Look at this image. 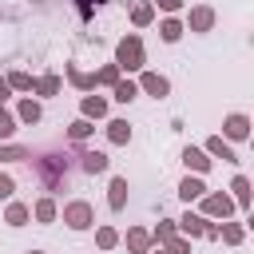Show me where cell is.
Listing matches in <instances>:
<instances>
[{
	"label": "cell",
	"mask_w": 254,
	"mask_h": 254,
	"mask_svg": "<svg viewBox=\"0 0 254 254\" xmlns=\"http://www.w3.org/2000/svg\"><path fill=\"white\" fill-rule=\"evenodd\" d=\"M230 190H234V198H238V206H242V210H246V206H250V183H246V175H238V179H234V187H230Z\"/></svg>",
	"instance_id": "obj_20"
},
{
	"label": "cell",
	"mask_w": 254,
	"mask_h": 254,
	"mask_svg": "<svg viewBox=\"0 0 254 254\" xmlns=\"http://www.w3.org/2000/svg\"><path fill=\"white\" fill-rule=\"evenodd\" d=\"M179 194H183L187 202H194V198H202V194H206V187H202V179H190V175H187V179L179 183Z\"/></svg>",
	"instance_id": "obj_14"
},
{
	"label": "cell",
	"mask_w": 254,
	"mask_h": 254,
	"mask_svg": "<svg viewBox=\"0 0 254 254\" xmlns=\"http://www.w3.org/2000/svg\"><path fill=\"white\" fill-rule=\"evenodd\" d=\"M0 159L4 163H16V159H32V151L28 147H0Z\"/></svg>",
	"instance_id": "obj_28"
},
{
	"label": "cell",
	"mask_w": 254,
	"mask_h": 254,
	"mask_svg": "<svg viewBox=\"0 0 254 254\" xmlns=\"http://www.w3.org/2000/svg\"><path fill=\"white\" fill-rule=\"evenodd\" d=\"M139 87H143L147 95H155V99H163V95L171 91V83H167V75H159V71H143V79H139Z\"/></svg>",
	"instance_id": "obj_4"
},
{
	"label": "cell",
	"mask_w": 254,
	"mask_h": 254,
	"mask_svg": "<svg viewBox=\"0 0 254 254\" xmlns=\"http://www.w3.org/2000/svg\"><path fill=\"white\" fill-rule=\"evenodd\" d=\"M79 159H83V171H87V175H99V171H107V163H111L103 151H83Z\"/></svg>",
	"instance_id": "obj_12"
},
{
	"label": "cell",
	"mask_w": 254,
	"mask_h": 254,
	"mask_svg": "<svg viewBox=\"0 0 254 254\" xmlns=\"http://www.w3.org/2000/svg\"><path fill=\"white\" fill-rule=\"evenodd\" d=\"M155 254H190V242L187 238H171V242H159Z\"/></svg>",
	"instance_id": "obj_22"
},
{
	"label": "cell",
	"mask_w": 254,
	"mask_h": 254,
	"mask_svg": "<svg viewBox=\"0 0 254 254\" xmlns=\"http://www.w3.org/2000/svg\"><path fill=\"white\" fill-rule=\"evenodd\" d=\"M12 190H16L12 175H0V198H12Z\"/></svg>",
	"instance_id": "obj_34"
},
{
	"label": "cell",
	"mask_w": 254,
	"mask_h": 254,
	"mask_svg": "<svg viewBox=\"0 0 254 254\" xmlns=\"http://www.w3.org/2000/svg\"><path fill=\"white\" fill-rule=\"evenodd\" d=\"M103 115H107V99L83 95V119H103Z\"/></svg>",
	"instance_id": "obj_13"
},
{
	"label": "cell",
	"mask_w": 254,
	"mask_h": 254,
	"mask_svg": "<svg viewBox=\"0 0 254 254\" xmlns=\"http://www.w3.org/2000/svg\"><path fill=\"white\" fill-rule=\"evenodd\" d=\"M183 163H187L190 171H198V175H202V171H210V155H206V151H198V147H187V151H183Z\"/></svg>",
	"instance_id": "obj_7"
},
{
	"label": "cell",
	"mask_w": 254,
	"mask_h": 254,
	"mask_svg": "<svg viewBox=\"0 0 254 254\" xmlns=\"http://www.w3.org/2000/svg\"><path fill=\"white\" fill-rule=\"evenodd\" d=\"M206 155H214L222 163H234V151H230V143H222V135H210L206 139Z\"/></svg>",
	"instance_id": "obj_11"
},
{
	"label": "cell",
	"mask_w": 254,
	"mask_h": 254,
	"mask_svg": "<svg viewBox=\"0 0 254 254\" xmlns=\"http://www.w3.org/2000/svg\"><path fill=\"white\" fill-rule=\"evenodd\" d=\"M12 131H16V119L8 111H0V139H12Z\"/></svg>",
	"instance_id": "obj_33"
},
{
	"label": "cell",
	"mask_w": 254,
	"mask_h": 254,
	"mask_svg": "<svg viewBox=\"0 0 254 254\" xmlns=\"http://www.w3.org/2000/svg\"><path fill=\"white\" fill-rule=\"evenodd\" d=\"M187 24H190V32H210V28H214V8H206V4L190 8Z\"/></svg>",
	"instance_id": "obj_3"
},
{
	"label": "cell",
	"mask_w": 254,
	"mask_h": 254,
	"mask_svg": "<svg viewBox=\"0 0 254 254\" xmlns=\"http://www.w3.org/2000/svg\"><path fill=\"white\" fill-rule=\"evenodd\" d=\"M20 119L24 123H40V103L36 99H20Z\"/></svg>",
	"instance_id": "obj_24"
},
{
	"label": "cell",
	"mask_w": 254,
	"mask_h": 254,
	"mask_svg": "<svg viewBox=\"0 0 254 254\" xmlns=\"http://www.w3.org/2000/svg\"><path fill=\"white\" fill-rule=\"evenodd\" d=\"M64 222H67L71 230H87V226L95 222V210H91V202H83V198L67 202V206H64Z\"/></svg>",
	"instance_id": "obj_2"
},
{
	"label": "cell",
	"mask_w": 254,
	"mask_h": 254,
	"mask_svg": "<svg viewBox=\"0 0 254 254\" xmlns=\"http://www.w3.org/2000/svg\"><path fill=\"white\" fill-rule=\"evenodd\" d=\"M222 131H226L230 139H246V135H250V119H246V115H226Z\"/></svg>",
	"instance_id": "obj_6"
},
{
	"label": "cell",
	"mask_w": 254,
	"mask_h": 254,
	"mask_svg": "<svg viewBox=\"0 0 254 254\" xmlns=\"http://www.w3.org/2000/svg\"><path fill=\"white\" fill-rule=\"evenodd\" d=\"M179 230H183L187 238H198V234L206 230V218H202V214H190V210H187V214L179 218Z\"/></svg>",
	"instance_id": "obj_9"
},
{
	"label": "cell",
	"mask_w": 254,
	"mask_h": 254,
	"mask_svg": "<svg viewBox=\"0 0 254 254\" xmlns=\"http://www.w3.org/2000/svg\"><path fill=\"white\" fill-rule=\"evenodd\" d=\"M242 234H246V230H242L238 222H230V226H218V238H222V242H230V246H238V242H242Z\"/></svg>",
	"instance_id": "obj_25"
},
{
	"label": "cell",
	"mask_w": 254,
	"mask_h": 254,
	"mask_svg": "<svg viewBox=\"0 0 254 254\" xmlns=\"http://www.w3.org/2000/svg\"><path fill=\"white\" fill-rule=\"evenodd\" d=\"M159 36H163V40H167V44H175V40H179V36H183V24H179V20H175V16H171V20H163V24H159Z\"/></svg>",
	"instance_id": "obj_18"
},
{
	"label": "cell",
	"mask_w": 254,
	"mask_h": 254,
	"mask_svg": "<svg viewBox=\"0 0 254 254\" xmlns=\"http://www.w3.org/2000/svg\"><path fill=\"white\" fill-rule=\"evenodd\" d=\"M36 218H40V222H52V218H56V202H52V198H40V202H36Z\"/></svg>",
	"instance_id": "obj_27"
},
{
	"label": "cell",
	"mask_w": 254,
	"mask_h": 254,
	"mask_svg": "<svg viewBox=\"0 0 254 254\" xmlns=\"http://www.w3.org/2000/svg\"><path fill=\"white\" fill-rule=\"evenodd\" d=\"M95 242H99L103 250H111V246L119 242V234H115V226H99V230H95Z\"/></svg>",
	"instance_id": "obj_26"
},
{
	"label": "cell",
	"mask_w": 254,
	"mask_h": 254,
	"mask_svg": "<svg viewBox=\"0 0 254 254\" xmlns=\"http://www.w3.org/2000/svg\"><path fill=\"white\" fill-rule=\"evenodd\" d=\"M115 79H119V67L115 64H107L103 71H95V83H115Z\"/></svg>",
	"instance_id": "obj_32"
},
{
	"label": "cell",
	"mask_w": 254,
	"mask_h": 254,
	"mask_svg": "<svg viewBox=\"0 0 254 254\" xmlns=\"http://www.w3.org/2000/svg\"><path fill=\"white\" fill-rule=\"evenodd\" d=\"M127 246H131V254H147V250H151V234H147L143 226H131V230H127Z\"/></svg>",
	"instance_id": "obj_10"
},
{
	"label": "cell",
	"mask_w": 254,
	"mask_h": 254,
	"mask_svg": "<svg viewBox=\"0 0 254 254\" xmlns=\"http://www.w3.org/2000/svg\"><path fill=\"white\" fill-rule=\"evenodd\" d=\"M115 67H119V71H139V67H143V40H139L135 32L119 40V48H115Z\"/></svg>",
	"instance_id": "obj_1"
},
{
	"label": "cell",
	"mask_w": 254,
	"mask_h": 254,
	"mask_svg": "<svg viewBox=\"0 0 254 254\" xmlns=\"http://www.w3.org/2000/svg\"><path fill=\"white\" fill-rule=\"evenodd\" d=\"M151 238H155V242H171V238H175V222H159Z\"/></svg>",
	"instance_id": "obj_31"
},
{
	"label": "cell",
	"mask_w": 254,
	"mask_h": 254,
	"mask_svg": "<svg viewBox=\"0 0 254 254\" xmlns=\"http://www.w3.org/2000/svg\"><path fill=\"white\" fill-rule=\"evenodd\" d=\"M155 4H159L163 12H179V8H183V0H155Z\"/></svg>",
	"instance_id": "obj_35"
},
{
	"label": "cell",
	"mask_w": 254,
	"mask_h": 254,
	"mask_svg": "<svg viewBox=\"0 0 254 254\" xmlns=\"http://www.w3.org/2000/svg\"><path fill=\"white\" fill-rule=\"evenodd\" d=\"M28 254H44V250H28Z\"/></svg>",
	"instance_id": "obj_38"
},
{
	"label": "cell",
	"mask_w": 254,
	"mask_h": 254,
	"mask_svg": "<svg viewBox=\"0 0 254 254\" xmlns=\"http://www.w3.org/2000/svg\"><path fill=\"white\" fill-rule=\"evenodd\" d=\"M123 202H127V179H111V187H107V206H111V210H123Z\"/></svg>",
	"instance_id": "obj_8"
},
{
	"label": "cell",
	"mask_w": 254,
	"mask_h": 254,
	"mask_svg": "<svg viewBox=\"0 0 254 254\" xmlns=\"http://www.w3.org/2000/svg\"><path fill=\"white\" fill-rule=\"evenodd\" d=\"M8 87H16V91H28V87H32V75H28V71H12V75H8Z\"/></svg>",
	"instance_id": "obj_29"
},
{
	"label": "cell",
	"mask_w": 254,
	"mask_h": 254,
	"mask_svg": "<svg viewBox=\"0 0 254 254\" xmlns=\"http://www.w3.org/2000/svg\"><path fill=\"white\" fill-rule=\"evenodd\" d=\"M8 91H12V87H8V79H0V99H8Z\"/></svg>",
	"instance_id": "obj_37"
},
{
	"label": "cell",
	"mask_w": 254,
	"mask_h": 254,
	"mask_svg": "<svg viewBox=\"0 0 254 254\" xmlns=\"http://www.w3.org/2000/svg\"><path fill=\"white\" fill-rule=\"evenodd\" d=\"M36 91H40V95H56V91H60V75H52V71L40 75V79H36Z\"/></svg>",
	"instance_id": "obj_23"
},
{
	"label": "cell",
	"mask_w": 254,
	"mask_h": 254,
	"mask_svg": "<svg viewBox=\"0 0 254 254\" xmlns=\"http://www.w3.org/2000/svg\"><path fill=\"white\" fill-rule=\"evenodd\" d=\"M107 139H111V143H127V139H131L127 119H111V123H107Z\"/></svg>",
	"instance_id": "obj_17"
},
{
	"label": "cell",
	"mask_w": 254,
	"mask_h": 254,
	"mask_svg": "<svg viewBox=\"0 0 254 254\" xmlns=\"http://www.w3.org/2000/svg\"><path fill=\"white\" fill-rule=\"evenodd\" d=\"M4 222H8V226H24V222H28V206H24V202H12L8 214H4Z\"/></svg>",
	"instance_id": "obj_21"
},
{
	"label": "cell",
	"mask_w": 254,
	"mask_h": 254,
	"mask_svg": "<svg viewBox=\"0 0 254 254\" xmlns=\"http://www.w3.org/2000/svg\"><path fill=\"white\" fill-rule=\"evenodd\" d=\"M151 20H155V4H135V8H131V24H135V28H147Z\"/></svg>",
	"instance_id": "obj_15"
},
{
	"label": "cell",
	"mask_w": 254,
	"mask_h": 254,
	"mask_svg": "<svg viewBox=\"0 0 254 254\" xmlns=\"http://www.w3.org/2000/svg\"><path fill=\"white\" fill-rule=\"evenodd\" d=\"M67 131H71V139H87V135H91L95 127H91V119H75V123H71Z\"/></svg>",
	"instance_id": "obj_30"
},
{
	"label": "cell",
	"mask_w": 254,
	"mask_h": 254,
	"mask_svg": "<svg viewBox=\"0 0 254 254\" xmlns=\"http://www.w3.org/2000/svg\"><path fill=\"white\" fill-rule=\"evenodd\" d=\"M67 79H71L79 91H91V87H95V75H83V71H79V67H71V64H67Z\"/></svg>",
	"instance_id": "obj_19"
},
{
	"label": "cell",
	"mask_w": 254,
	"mask_h": 254,
	"mask_svg": "<svg viewBox=\"0 0 254 254\" xmlns=\"http://www.w3.org/2000/svg\"><path fill=\"white\" fill-rule=\"evenodd\" d=\"M91 4H103V0H79V16H83V20L91 16Z\"/></svg>",
	"instance_id": "obj_36"
},
{
	"label": "cell",
	"mask_w": 254,
	"mask_h": 254,
	"mask_svg": "<svg viewBox=\"0 0 254 254\" xmlns=\"http://www.w3.org/2000/svg\"><path fill=\"white\" fill-rule=\"evenodd\" d=\"M111 87H115V99H119V103H131V99L139 95V83H131V79H115Z\"/></svg>",
	"instance_id": "obj_16"
},
{
	"label": "cell",
	"mask_w": 254,
	"mask_h": 254,
	"mask_svg": "<svg viewBox=\"0 0 254 254\" xmlns=\"http://www.w3.org/2000/svg\"><path fill=\"white\" fill-rule=\"evenodd\" d=\"M230 206H234V202H230L226 194H202V210H206L210 218H226Z\"/></svg>",
	"instance_id": "obj_5"
}]
</instances>
